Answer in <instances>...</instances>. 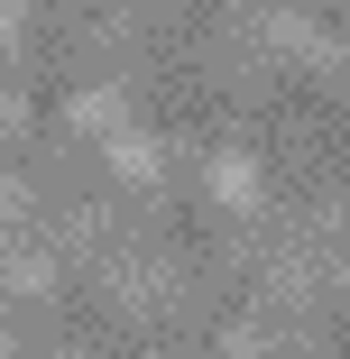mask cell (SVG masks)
<instances>
[{
  "label": "cell",
  "instance_id": "cell-4",
  "mask_svg": "<svg viewBox=\"0 0 350 359\" xmlns=\"http://www.w3.org/2000/svg\"><path fill=\"white\" fill-rule=\"evenodd\" d=\"M10 285H19V295H46V285H55V258H46V249H19Z\"/></svg>",
  "mask_w": 350,
  "mask_h": 359
},
{
  "label": "cell",
  "instance_id": "cell-2",
  "mask_svg": "<svg viewBox=\"0 0 350 359\" xmlns=\"http://www.w3.org/2000/svg\"><path fill=\"white\" fill-rule=\"evenodd\" d=\"M120 120H129V93H120V83L65 93V129H120Z\"/></svg>",
  "mask_w": 350,
  "mask_h": 359
},
{
  "label": "cell",
  "instance_id": "cell-3",
  "mask_svg": "<svg viewBox=\"0 0 350 359\" xmlns=\"http://www.w3.org/2000/svg\"><path fill=\"white\" fill-rule=\"evenodd\" d=\"M111 175H120V184H157V138L111 129Z\"/></svg>",
  "mask_w": 350,
  "mask_h": 359
},
{
  "label": "cell",
  "instance_id": "cell-5",
  "mask_svg": "<svg viewBox=\"0 0 350 359\" xmlns=\"http://www.w3.org/2000/svg\"><path fill=\"white\" fill-rule=\"evenodd\" d=\"M55 359H83V350H55Z\"/></svg>",
  "mask_w": 350,
  "mask_h": 359
},
{
  "label": "cell",
  "instance_id": "cell-1",
  "mask_svg": "<svg viewBox=\"0 0 350 359\" xmlns=\"http://www.w3.org/2000/svg\"><path fill=\"white\" fill-rule=\"evenodd\" d=\"M203 184H213V203H231V212H249V203L267 194V184H258V157H240V148H213Z\"/></svg>",
  "mask_w": 350,
  "mask_h": 359
}]
</instances>
